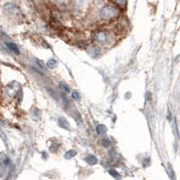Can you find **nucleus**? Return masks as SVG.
<instances>
[{
    "mask_svg": "<svg viewBox=\"0 0 180 180\" xmlns=\"http://www.w3.org/2000/svg\"><path fill=\"white\" fill-rule=\"evenodd\" d=\"M119 15V10L114 6H106L101 11V17L105 20H112Z\"/></svg>",
    "mask_w": 180,
    "mask_h": 180,
    "instance_id": "1",
    "label": "nucleus"
},
{
    "mask_svg": "<svg viewBox=\"0 0 180 180\" xmlns=\"http://www.w3.org/2000/svg\"><path fill=\"white\" fill-rule=\"evenodd\" d=\"M16 84V83H12L11 85H9L8 86H7V88H6V90H7V93H8V95L9 96H14L15 94H16V92H17V90H18V86H14V85Z\"/></svg>",
    "mask_w": 180,
    "mask_h": 180,
    "instance_id": "2",
    "label": "nucleus"
},
{
    "mask_svg": "<svg viewBox=\"0 0 180 180\" xmlns=\"http://www.w3.org/2000/svg\"><path fill=\"white\" fill-rule=\"evenodd\" d=\"M86 161L89 164V165H91V166H93V165H96L98 163V159H97V158L96 156H94V155H91V154H89V155H87V156L86 157Z\"/></svg>",
    "mask_w": 180,
    "mask_h": 180,
    "instance_id": "3",
    "label": "nucleus"
},
{
    "mask_svg": "<svg viewBox=\"0 0 180 180\" xmlns=\"http://www.w3.org/2000/svg\"><path fill=\"white\" fill-rule=\"evenodd\" d=\"M59 125H60V127L65 129V130H69L70 129V123L67 121V119H65L64 117H60V119H59Z\"/></svg>",
    "mask_w": 180,
    "mask_h": 180,
    "instance_id": "4",
    "label": "nucleus"
},
{
    "mask_svg": "<svg viewBox=\"0 0 180 180\" xmlns=\"http://www.w3.org/2000/svg\"><path fill=\"white\" fill-rule=\"evenodd\" d=\"M96 41L100 42H104L106 41L107 39V35L105 32H98L96 34Z\"/></svg>",
    "mask_w": 180,
    "mask_h": 180,
    "instance_id": "5",
    "label": "nucleus"
},
{
    "mask_svg": "<svg viewBox=\"0 0 180 180\" xmlns=\"http://www.w3.org/2000/svg\"><path fill=\"white\" fill-rule=\"evenodd\" d=\"M6 47L9 49L11 51L16 53V54H19V53H20L19 49L16 46V44H14V43H13V42H6Z\"/></svg>",
    "mask_w": 180,
    "mask_h": 180,
    "instance_id": "6",
    "label": "nucleus"
},
{
    "mask_svg": "<svg viewBox=\"0 0 180 180\" xmlns=\"http://www.w3.org/2000/svg\"><path fill=\"white\" fill-rule=\"evenodd\" d=\"M106 132H107V127H106V125H104V124H99V125H97V127H96V132H97L98 134L103 135V134L106 133Z\"/></svg>",
    "mask_w": 180,
    "mask_h": 180,
    "instance_id": "7",
    "label": "nucleus"
},
{
    "mask_svg": "<svg viewBox=\"0 0 180 180\" xmlns=\"http://www.w3.org/2000/svg\"><path fill=\"white\" fill-rule=\"evenodd\" d=\"M77 155V151L76 150H68L66 153H65V158H67V159H71L72 158H74V157Z\"/></svg>",
    "mask_w": 180,
    "mask_h": 180,
    "instance_id": "8",
    "label": "nucleus"
},
{
    "mask_svg": "<svg viewBox=\"0 0 180 180\" xmlns=\"http://www.w3.org/2000/svg\"><path fill=\"white\" fill-rule=\"evenodd\" d=\"M57 64H58V62L56 61L55 60H48V62H47V67H48L49 69H54V68H56V66H57Z\"/></svg>",
    "mask_w": 180,
    "mask_h": 180,
    "instance_id": "9",
    "label": "nucleus"
},
{
    "mask_svg": "<svg viewBox=\"0 0 180 180\" xmlns=\"http://www.w3.org/2000/svg\"><path fill=\"white\" fill-rule=\"evenodd\" d=\"M114 1L119 6H125L127 4V0H114Z\"/></svg>",
    "mask_w": 180,
    "mask_h": 180,
    "instance_id": "10",
    "label": "nucleus"
},
{
    "mask_svg": "<svg viewBox=\"0 0 180 180\" xmlns=\"http://www.w3.org/2000/svg\"><path fill=\"white\" fill-rule=\"evenodd\" d=\"M109 173H110V175L111 176H113L114 178H119V175H118V172L116 171V170H114V169H110L109 170Z\"/></svg>",
    "mask_w": 180,
    "mask_h": 180,
    "instance_id": "11",
    "label": "nucleus"
},
{
    "mask_svg": "<svg viewBox=\"0 0 180 180\" xmlns=\"http://www.w3.org/2000/svg\"><path fill=\"white\" fill-rule=\"evenodd\" d=\"M110 143H111L110 141L108 139H106V138H105V139L102 140V144L104 145V147H108L110 145Z\"/></svg>",
    "mask_w": 180,
    "mask_h": 180,
    "instance_id": "12",
    "label": "nucleus"
},
{
    "mask_svg": "<svg viewBox=\"0 0 180 180\" xmlns=\"http://www.w3.org/2000/svg\"><path fill=\"white\" fill-rule=\"evenodd\" d=\"M72 97L75 99V100H78L79 98H80V96H79V94L77 92V91H74L73 93H72Z\"/></svg>",
    "mask_w": 180,
    "mask_h": 180,
    "instance_id": "13",
    "label": "nucleus"
},
{
    "mask_svg": "<svg viewBox=\"0 0 180 180\" xmlns=\"http://www.w3.org/2000/svg\"><path fill=\"white\" fill-rule=\"evenodd\" d=\"M63 87H64V89H65V90H66L67 92H70V88H69V87H68L67 86H65V85H64V86H63Z\"/></svg>",
    "mask_w": 180,
    "mask_h": 180,
    "instance_id": "14",
    "label": "nucleus"
}]
</instances>
